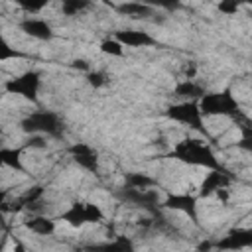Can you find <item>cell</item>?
Segmentation results:
<instances>
[{"label":"cell","mask_w":252,"mask_h":252,"mask_svg":"<svg viewBox=\"0 0 252 252\" xmlns=\"http://www.w3.org/2000/svg\"><path fill=\"white\" fill-rule=\"evenodd\" d=\"M169 158L185 165H193V167H205V169L220 167V161L217 154L213 152V148L205 140H199V138H183L175 142L169 152Z\"/></svg>","instance_id":"cell-1"},{"label":"cell","mask_w":252,"mask_h":252,"mask_svg":"<svg viewBox=\"0 0 252 252\" xmlns=\"http://www.w3.org/2000/svg\"><path fill=\"white\" fill-rule=\"evenodd\" d=\"M24 134H41L51 140H61L65 136V122L55 110H32L20 120Z\"/></svg>","instance_id":"cell-2"},{"label":"cell","mask_w":252,"mask_h":252,"mask_svg":"<svg viewBox=\"0 0 252 252\" xmlns=\"http://www.w3.org/2000/svg\"><path fill=\"white\" fill-rule=\"evenodd\" d=\"M199 110L203 114V118H215V116H224V118H230L234 120L242 108H240V102L238 98L232 94L230 89H224V91H217V93H205L199 100Z\"/></svg>","instance_id":"cell-3"},{"label":"cell","mask_w":252,"mask_h":252,"mask_svg":"<svg viewBox=\"0 0 252 252\" xmlns=\"http://www.w3.org/2000/svg\"><path fill=\"white\" fill-rule=\"evenodd\" d=\"M61 220L73 228H83L85 224H100L104 220V213L96 203L91 201H73L63 213Z\"/></svg>","instance_id":"cell-4"},{"label":"cell","mask_w":252,"mask_h":252,"mask_svg":"<svg viewBox=\"0 0 252 252\" xmlns=\"http://www.w3.org/2000/svg\"><path fill=\"white\" fill-rule=\"evenodd\" d=\"M165 116L169 120L177 122V124L187 126L189 130H197V132L207 134V128L203 126L205 124L203 122L205 118H203V114L199 110L197 100H177V102H173V104L167 106Z\"/></svg>","instance_id":"cell-5"},{"label":"cell","mask_w":252,"mask_h":252,"mask_svg":"<svg viewBox=\"0 0 252 252\" xmlns=\"http://www.w3.org/2000/svg\"><path fill=\"white\" fill-rule=\"evenodd\" d=\"M39 89H41V73L35 69L14 75L4 83V91L8 94H16V96H22V98L32 100V102L37 100Z\"/></svg>","instance_id":"cell-6"},{"label":"cell","mask_w":252,"mask_h":252,"mask_svg":"<svg viewBox=\"0 0 252 252\" xmlns=\"http://www.w3.org/2000/svg\"><path fill=\"white\" fill-rule=\"evenodd\" d=\"M116 197L122 203L132 205V207H140V209H144L148 213H156V209L161 203L159 193H158L156 187H152V189H136V187L124 185V187H120L116 191Z\"/></svg>","instance_id":"cell-7"},{"label":"cell","mask_w":252,"mask_h":252,"mask_svg":"<svg viewBox=\"0 0 252 252\" xmlns=\"http://www.w3.org/2000/svg\"><path fill=\"white\" fill-rule=\"evenodd\" d=\"M234 181V175L224 169L222 165L220 167H215V169H209V173L203 177L201 185H199V197L201 199H209L213 197L219 189H224V187H230Z\"/></svg>","instance_id":"cell-8"},{"label":"cell","mask_w":252,"mask_h":252,"mask_svg":"<svg viewBox=\"0 0 252 252\" xmlns=\"http://www.w3.org/2000/svg\"><path fill=\"white\" fill-rule=\"evenodd\" d=\"M71 159L89 173H98V152L87 142H75L67 148Z\"/></svg>","instance_id":"cell-9"},{"label":"cell","mask_w":252,"mask_h":252,"mask_svg":"<svg viewBox=\"0 0 252 252\" xmlns=\"http://www.w3.org/2000/svg\"><path fill=\"white\" fill-rule=\"evenodd\" d=\"M159 207L179 211V213L191 217V220H197V197H193L189 193H169L159 203Z\"/></svg>","instance_id":"cell-10"},{"label":"cell","mask_w":252,"mask_h":252,"mask_svg":"<svg viewBox=\"0 0 252 252\" xmlns=\"http://www.w3.org/2000/svg\"><path fill=\"white\" fill-rule=\"evenodd\" d=\"M18 26H20V30H22L26 35H30V37H33V39H39V41H49V39H53V35H55L51 24H49L47 20H43V18L28 16V18L22 20Z\"/></svg>","instance_id":"cell-11"},{"label":"cell","mask_w":252,"mask_h":252,"mask_svg":"<svg viewBox=\"0 0 252 252\" xmlns=\"http://www.w3.org/2000/svg\"><path fill=\"white\" fill-rule=\"evenodd\" d=\"M114 39H118L124 47H134V49H142V47H152L156 45V37L150 32L144 30H118L112 35Z\"/></svg>","instance_id":"cell-12"},{"label":"cell","mask_w":252,"mask_h":252,"mask_svg":"<svg viewBox=\"0 0 252 252\" xmlns=\"http://www.w3.org/2000/svg\"><path fill=\"white\" fill-rule=\"evenodd\" d=\"M114 10L120 16H126V18H132V20H150L158 12L156 8L146 4L144 0H124L122 4L114 6Z\"/></svg>","instance_id":"cell-13"},{"label":"cell","mask_w":252,"mask_h":252,"mask_svg":"<svg viewBox=\"0 0 252 252\" xmlns=\"http://www.w3.org/2000/svg\"><path fill=\"white\" fill-rule=\"evenodd\" d=\"M250 242H252L250 228H230L226 232V236L215 244V248H220V250H240V248H246Z\"/></svg>","instance_id":"cell-14"},{"label":"cell","mask_w":252,"mask_h":252,"mask_svg":"<svg viewBox=\"0 0 252 252\" xmlns=\"http://www.w3.org/2000/svg\"><path fill=\"white\" fill-rule=\"evenodd\" d=\"M205 93H207V89L201 83H197L195 79H181L171 91L173 98H177V100H199Z\"/></svg>","instance_id":"cell-15"},{"label":"cell","mask_w":252,"mask_h":252,"mask_svg":"<svg viewBox=\"0 0 252 252\" xmlns=\"http://www.w3.org/2000/svg\"><path fill=\"white\" fill-rule=\"evenodd\" d=\"M24 226L37 236H51L55 232V220L41 213H32V217L24 220Z\"/></svg>","instance_id":"cell-16"},{"label":"cell","mask_w":252,"mask_h":252,"mask_svg":"<svg viewBox=\"0 0 252 252\" xmlns=\"http://www.w3.org/2000/svg\"><path fill=\"white\" fill-rule=\"evenodd\" d=\"M0 167L24 173L26 167L22 165V148H4V146H0Z\"/></svg>","instance_id":"cell-17"},{"label":"cell","mask_w":252,"mask_h":252,"mask_svg":"<svg viewBox=\"0 0 252 252\" xmlns=\"http://www.w3.org/2000/svg\"><path fill=\"white\" fill-rule=\"evenodd\" d=\"M124 185L136 187V189H152V187H158V179H154L142 171H132L124 177Z\"/></svg>","instance_id":"cell-18"},{"label":"cell","mask_w":252,"mask_h":252,"mask_svg":"<svg viewBox=\"0 0 252 252\" xmlns=\"http://www.w3.org/2000/svg\"><path fill=\"white\" fill-rule=\"evenodd\" d=\"M93 8V0H61V14L63 16H81Z\"/></svg>","instance_id":"cell-19"},{"label":"cell","mask_w":252,"mask_h":252,"mask_svg":"<svg viewBox=\"0 0 252 252\" xmlns=\"http://www.w3.org/2000/svg\"><path fill=\"white\" fill-rule=\"evenodd\" d=\"M14 2H16V6H18L20 10H24L26 14L35 16V14L43 12L53 0H14Z\"/></svg>","instance_id":"cell-20"},{"label":"cell","mask_w":252,"mask_h":252,"mask_svg":"<svg viewBox=\"0 0 252 252\" xmlns=\"http://www.w3.org/2000/svg\"><path fill=\"white\" fill-rule=\"evenodd\" d=\"M98 49L102 53H106V55H112V57H122L124 55V45L118 39H114V37H108V39L100 41V47Z\"/></svg>","instance_id":"cell-21"},{"label":"cell","mask_w":252,"mask_h":252,"mask_svg":"<svg viewBox=\"0 0 252 252\" xmlns=\"http://www.w3.org/2000/svg\"><path fill=\"white\" fill-rule=\"evenodd\" d=\"M248 4H252V0H220L219 10L226 16H234V14L240 12L242 6H248Z\"/></svg>","instance_id":"cell-22"},{"label":"cell","mask_w":252,"mask_h":252,"mask_svg":"<svg viewBox=\"0 0 252 252\" xmlns=\"http://www.w3.org/2000/svg\"><path fill=\"white\" fill-rule=\"evenodd\" d=\"M146 4H150L156 10H163V12H177L181 10V0H144Z\"/></svg>","instance_id":"cell-23"},{"label":"cell","mask_w":252,"mask_h":252,"mask_svg":"<svg viewBox=\"0 0 252 252\" xmlns=\"http://www.w3.org/2000/svg\"><path fill=\"white\" fill-rule=\"evenodd\" d=\"M24 53L16 47H12L2 35H0V61H8V59H22Z\"/></svg>","instance_id":"cell-24"},{"label":"cell","mask_w":252,"mask_h":252,"mask_svg":"<svg viewBox=\"0 0 252 252\" xmlns=\"http://www.w3.org/2000/svg\"><path fill=\"white\" fill-rule=\"evenodd\" d=\"M87 83L93 89H100V87L108 85V75L104 71H87Z\"/></svg>","instance_id":"cell-25"},{"label":"cell","mask_w":252,"mask_h":252,"mask_svg":"<svg viewBox=\"0 0 252 252\" xmlns=\"http://www.w3.org/2000/svg\"><path fill=\"white\" fill-rule=\"evenodd\" d=\"M195 77H197V63L195 61H189L183 67V79H195Z\"/></svg>","instance_id":"cell-26"},{"label":"cell","mask_w":252,"mask_h":252,"mask_svg":"<svg viewBox=\"0 0 252 252\" xmlns=\"http://www.w3.org/2000/svg\"><path fill=\"white\" fill-rule=\"evenodd\" d=\"M6 201H8V191L0 189V217L6 213Z\"/></svg>","instance_id":"cell-27"},{"label":"cell","mask_w":252,"mask_h":252,"mask_svg":"<svg viewBox=\"0 0 252 252\" xmlns=\"http://www.w3.org/2000/svg\"><path fill=\"white\" fill-rule=\"evenodd\" d=\"M0 134H2V124H0Z\"/></svg>","instance_id":"cell-28"}]
</instances>
